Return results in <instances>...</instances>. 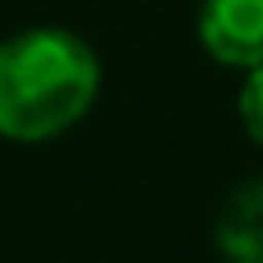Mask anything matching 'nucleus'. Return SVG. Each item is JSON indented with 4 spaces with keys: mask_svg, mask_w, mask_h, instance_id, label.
Segmentation results:
<instances>
[{
    "mask_svg": "<svg viewBox=\"0 0 263 263\" xmlns=\"http://www.w3.org/2000/svg\"><path fill=\"white\" fill-rule=\"evenodd\" d=\"M92 97L97 60L74 32L37 28L0 46V134H60L92 106Z\"/></svg>",
    "mask_w": 263,
    "mask_h": 263,
    "instance_id": "f257e3e1",
    "label": "nucleus"
},
{
    "mask_svg": "<svg viewBox=\"0 0 263 263\" xmlns=\"http://www.w3.org/2000/svg\"><path fill=\"white\" fill-rule=\"evenodd\" d=\"M199 37L227 65H263V0H203Z\"/></svg>",
    "mask_w": 263,
    "mask_h": 263,
    "instance_id": "f03ea898",
    "label": "nucleus"
},
{
    "mask_svg": "<svg viewBox=\"0 0 263 263\" xmlns=\"http://www.w3.org/2000/svg\"><path fill=\"white\" fill-rule=\"evenodd\" d=\"M217 245L231 263H263V180L227 203L217 222Z\"/></svg>",
    "mask_w": 263,
    "mask_h": 263,
    "instance_id": "7ed1b4c3",
    "label": "nucleus"
},
{
    "mask_svg": "<svg viewBox=\"0 0 263 263\" xmlns=\"http://www.w3.org/2000/svg\"><path fill=\"white\" fill-rule=\"evenodd\" d=\"M240 120H245V129L263 143V65H254V74H250V83L240 92Z\"/></svg>",
    "mask_w": 263,
    "mask_h": 263,
    "instance_id": "20e7f679",
    "label": "nucleus"
}]
</instances>
